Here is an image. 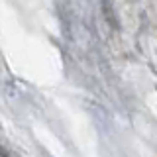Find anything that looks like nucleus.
Wrapping results in <instances>:
<instances>
[]
</instances>
